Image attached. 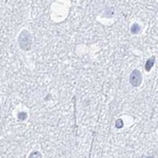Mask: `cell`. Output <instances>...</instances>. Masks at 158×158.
<instances>
[{"label":"cell","mask_w":158,"mask_h":158,"mask_svg":"<svg viewBox=\"0 0 158 158\" xmlns=\"http://www.w3.org/2000/svg\"><path fill=\"white\" fill-rule=\"evenodd\" d=\"M19 43L22 50L28 51L31 47V36L29 32H27L25 30L22 31L19 37Z\"/></svg>","instance_id":"cell-1"},{"label":"cell","mask_w":158,"mask_h":158,"mask_svg":"<svg viewBox=\"0 0 158 158\" xmlns=\"http://www.w3.org/2000/svg\"><path fill=\"white\" fill-rule=\"evenodd\" d=\"M142 83V74L139 70H134L130 75V83L133 86H139Z\"/></svg>","instance_id":"cell-2"},{"label":"cell","mask_w":158,"mask_h":158,"mask_svg":"<svg viewBox=\"0 0 158 158\" xmlns=\"http://www.w3.org/2000/svg\"><path fill=\"white\" fill-rule=\"evenodd\" d=\"M154 61H155V58H154V57L147 59V61L146 63V71H149V70L151 69V67L154 64Z\"/></svg>","instance_id":"cell-3"},{"label":"cell","mask_w":158,"mask_h":158,"mask_svg":"<svg viewBox=\"0 0 158 158\" xmlns=\"http://www.w3.org/2000/svg\"><path fill=\"white\" fill-rule=\"evenodd\" d=\"M131 32L133 34H137V33L140 32V25L139 24H137V23L133 24L132 27H131Z\"/></svg>","instance_id":"cell-4"},{"label":"cell","mask_w":158,"mask_h":158,"mask_svg":"<svg viewBox=\"0 0 158 158\" xmlns=\"http://www.w3.org/2000/svg\"><path fill=\"white\" fill-rule=\"evenodd\" d=\"M29 158H42V155H41V153L40 152H38V151H34L30 154V156Z\"/></svg>","instance_id":"cell-5"},{"label":"cell","mask_w":158,"mask_h":158,"mask_svg":"<svg viewBox=\"0 0 158 158\" xmlns=\"http://www.w3.org/2000/svg\"><path fill=\"white\" fill-rule=\"evenodd\" d=\"M121 126H122V121L120 120V119H118V120L117 121V127L120 128Z\"/></svg>","instance_id":"cell-6"},{"label":"cell","mask_w":158,"mask_h":158,"mask_svg":"<svg viewBox=\"0 0 158 158\" xmlns=\"http://www.w3.org/2000/svg\"><path fill=\"white\" fill-rule=\"evenodd\" d=\"M146 158H154V157H152V156H149V157H146Z\"/></svg>","instance_id":"cell-7"}]
</instances>
